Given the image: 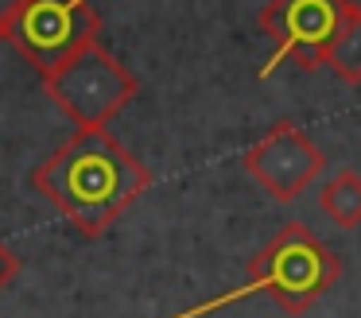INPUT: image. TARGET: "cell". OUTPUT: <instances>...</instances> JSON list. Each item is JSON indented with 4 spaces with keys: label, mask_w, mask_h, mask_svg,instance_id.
Listing matches in <instances>:
<instances>
[{
    "label": "cell",
    "mask_w": 361,
    "mask_h": 318,
    "mask_svg": "<svg viewBox=\"0 0 361 318\" xmlns=\"http://www.w3.org/2000/svg\"><path fill=\"white\" fill-rule=\"evenodd\" d=\"M326 66L338 74V82L361 85V4L357 0H350V12H345V23L326 54Z\"/></svg>",
    "instance_id": "8"
},
{
    "label": "cell",
    "mask_w": 361,
    "mask_h": 318,
    "mask_svg": "<svg viewBox=\"0 0 361 318\" xmlns=\"http://www.w3.org/2000/svg\"><path fill=\"white\" fill-rule=\"evenodd\" d=\"M16 276H20V256L12 252L4 240H0V291H4V287H8Z\"/></svg>",
    "instance_id": "9"
},
{
    "label": "cell",
    "mask_w": 361,
    "mask_h": 318,
    "mask_svg": "<svg viewBox=\"0 0 361 318\" xmlns=\"http://www.w3.org/2000/svg\"><path fill=\"white\" fill-rule=\"evenodd\" d=\"M350 0H268L260 8V31L276 43V62L291 59L299 70L326 66Z\"/></svg>",
    "instance_id": "5"
},
{
    "label": "cell",
    "mask_w": 361,
    "mask_h": 318,
    "mask_svg": "<svg viewBox=\"0 0 361 318\" xmlns=\"http://www.w3.org/2000/svg\"><path fill=\"white\" fill-rule=\"evenodd\" d=\"M16 4H20V0H0V23L8 20V12H12V8H16Z\"/></svg>",
    "instance_id": "10"
},
{
    "label": "cell",
    "mask_w": 361,
    "mask_h": 318,
    "mask_svg": "<svg viewBox=\"0 0 361 318\" xmlns=\"http://www.w3.org/2000/svg\"><path fill=\"white\" fill-rule=\"evenodd\" d=\"M47 97L63 109V116L74 124V132L109 128V121L140 93V78L125 66L105 43L82 47L74 59H66L59 70L43 78Z\"/></svg>",
    "instance_id": "3"
},
{
    "label": "cell",
    "mask_w": 361,
    "mask_h": 318,
    "mask_svg": "<svg viewBox=\"0 0 361 318\" xmlns=\"http://www.w3.org/2000/svg\"><path fill=\"white\" fill-rule=\"evenodd\" d=\"M241 163H245L252 183H257L260 190H268L276 202H295L299 194L326 171L322 147L291 121H276L272 128L245 152Z\"/></svg>",
    "instance_id": "6"
},
{
    "label": "cell",
    "mask_w": 361,
    "mask_h": 318,
    "mask_svg": "<svg viewBox=\"0 0 361 318\" xmlns=\"http://www.w3.org/2000/svg\"><path fill=\"white\" fill-rule=\"evenodd\" d=\"M342 256H334L303 221H288L257 256L249 260V276L237 291L221 295V299H210L206 307L183 310L175 318H202L218 307H229V302L245 299V295H268L283 314H307L330 287L342 279Z\"/></svg>",
    "instance_id": "2"
},
{
    "label": "cell",
    "mask_w": 361,
    "mask_h": 318,
    "mask_svg": "<svg viewBox=\"0 0 361 318\" xmlns=\"http://www.w3.org/2000/svg\"><path fill=\"white\" fill-rule=\"evenodd\" d=\"M319 209L338 229H357L361 225V175L353 167H342L330 175L319 190Z\"/></svg>",
    "instance_id": "7"
},
{
    "label": "cell",
    "mask_w": 361,
    "mask_h": 318,
    "mask_svg": "<svg viewBox=\"0 0 361 318\" xmlns=\"http://www.w3.org/2000/svg\"><path fill=\"white\" fill-rule=\"evenodd\" d=\"M152 183L156 175L109 128L74 132L32 171V186L90 240L148 194Z\"/></svg>",
    "instance_id": "1"
},
{
    "label": "cell",
    "mask_w": 361,
    "mask_h": 318,
    "mask_svg": "<svg viewBox=\"0 0 361 318\" xmlns=\"http://www.w3.org/2000/svg\"><path fill=\"white\" fill-rule=\"evenodd\" d=\"M97 31L102 16L94 0H20L0 23V43L24 54L47 78L82 47L97 43Z\"/></svg>",
    "instance_id": "4"
}]
</instances>
